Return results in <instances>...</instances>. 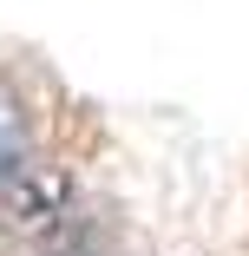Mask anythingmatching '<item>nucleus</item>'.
<instances>
[{"label":"nucleus","mask_w":249,"mask_h":256,"mask_svg":"<svg viewBox=\"0 0 249 256\" xmlns=\"http://www.w3.org/2000/svg\"><path fill=\"white\" fill-rule=\"evenodd\" d=\"M7 204H13L20 217L46 224V217H59V204H66V178H53V171H20V178L7 184Z\"/></svg>","instance_id":"nucleus-1"}]
</instances>
